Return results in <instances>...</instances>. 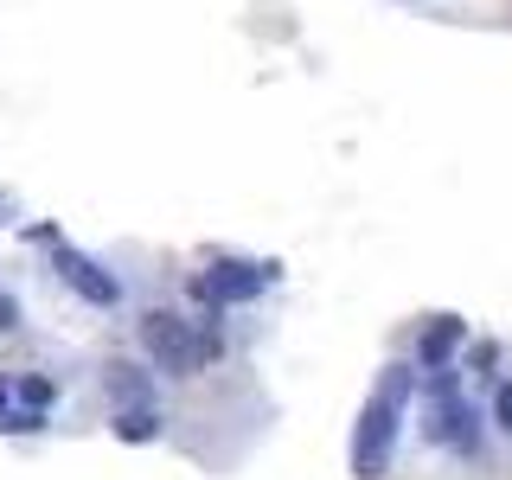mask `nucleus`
<instances>
[{"label":"nucleus","instance_id":"obj_1","mask_svg":"<svg viewBox=\"0 0 512 480\" xmlns=\"http://www.w3.org/2000/svg\"><path fill=\"white\" fill-rule=\"evenodd\" d=\"M410 391H416V378L404 372V365H391V372L378 378V391L365 397L359 436H352V474H359V480H378L384 468H391L397 429H404V410H410Z\"/></svg>","mask_w":512,"mask_h":480},{"label":"nucleus","instance_id":"obj_2","mask_svg":"<svg viewBox=\"0 0 512 480\" xmlns=\"http://www.w3.org/2000/svg\"><path fill=\"white\" fill-rule=\"evenodd\" d=\"M141 346H148V359L173 378H192V372H205V365L224 359L218 327H199V320H180V314H148L141 320Z\"/></svg>","mask_w":512,"mask_h":480},{"label":"nucleus","instance_id":"obj_3","mask_svg":"<svg viewBox=\"0 0 512 480\" xmlns=\"http://www.w3.org/2000/svg\"><path fill=\"white\" fill-rule=\"evenodd\" d=\"M429 442L455 448V455H474L480 448V429H474V404H461V384L448 365L429 372Z\"/></svg>","mask_w":512,"mask_h":480},{"label":"nucleus","instance_id":"obj_4","mask_svg":"<svg viewBox=\"0 0 512 480\" xmlns=\"http://www.w3.org/2000/svg\"><path fill=\"white\" fill-rule=\"evenodd\" d=\"M269 282H276L269 263H212L199 282H192V295L212 301V308H231V301H256Z\"/></svg>","mask_w":512,"mask_h":480},{"label":"nucleus","instance_id":"obj_5","mask_svg":"<svg viewBox=\"0 0 512 480\" xmlns=\"http://www.w3.org/2000/svg\"><path fill=\"white\" fill-rule=\"evenodd\" d=\"M58 282L77 288L90 308H116V301H122V282L109 276V269H96L84 250H58Z\"/></svg>","mask_w":512,"mask_h":480},{"label":"nucleus","instance_id":"obj_6","mask_svg":"<svg viewBox=\"0 0 512 480\" xmlns=\"http://www.w3.org/2000/svg\"><path fill=\"white\" fill-rule=\"evenodd\" d=\"M461 340H468V327H461L455 314L429 320V333H423V340H416V359H423V372H436V365H448V352H455Z\"/></svg>","mask_w":512,"mask_h":480},{"label":"nucleus","instance_id":"obj_7","mask_svg":"<svg viewBox=\"0 0 512 480\" xmlns=\"http://www.w3.org/2000/svg\"><path fill=\"white\" fill-rule=\"evenodd\" d=\"M103 384H109V397H116V404L128 410V404H154V378L148 372H141V365H109V372H103Z\"/></svg>","mask_w":512,"mask_h":480},{"label":"nucleus","instance_id":"obj_8","mask_svg":"<svg viewBox=\"0 0 512 480\" xmlns=\"http://www.w3.org/2000/svg\"><path fill=\"white\" fill-rule=\"evenodd\" d=\"M116 436H122V442H154V436H160L154 404H128V410H116Z\"/></svg>","mask_w":512,"mask_h":480},{"label":"nucleus","instance_id":"obj_9","mask_svg":"<svg viewBox=\"0 0 512 480\" xmlns=\"http://www.w3.org/2000/svg\"><path fill=\"white\" fill-rule=\"evenodd\" d=\"M493 423H500L506 436H512V378L500 384V391H493Z\"/></svg>","mask_w":512,"mask_h":480},{"label":"nucleus","instance_id":"obj_10","mask_svg":"<svg viewBox=\"0 0 512 480\" xmlns=\"http://www.w3.org/2000/svg\"><path fill=\"white\" fill-rule=\"evenodd\" d=\"M13 391H20L32 410H39V404H52V384H45V378H20V384H13Z\"/></svg>","mask_w":512,"mask_h":480},{"label":"nucleus","instance_id":"obj_11","mask_svg":"<svg viewBox=\"0 0 512 480\" xmlns=\"http://www.w3.org/2000/svg\"><path fill=\"white\" fill-rule=\"evenodd\" d=\"M13 327H20V308H13V301L0 295V333H13Z\"/></svg>","mask_w":512,"mask_h":480},{"label":"nucleus","instance_id":"obj_12","mask_svg":"<svg viewBox=\"0 0 512 480\" xmlns=\"http://www.w3.org/2000/svg\"><path fill=\"white\" fill-rule=\"evenodd\" d=\"M7 404H13V378H0V416H7Z\"/></svg>","mask_w":512,"mask_h":480}]
</instances>
